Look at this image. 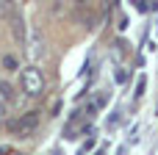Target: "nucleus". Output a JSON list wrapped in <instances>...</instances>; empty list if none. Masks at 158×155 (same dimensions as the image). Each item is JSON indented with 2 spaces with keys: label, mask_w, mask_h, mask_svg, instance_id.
I'll use <instances>...</instances> for the list:
<instances>
[{
  "label": "nucleus",
  "mask_w": 158,
  "mask_h": 155,
  "mask_svg": "<svg viewBox=\"0 0 158 155\" xmlns=\"http://www.w3.org/2000/svg\"><path fill=\"white\" fill-rule=\"evenodd\" d=\"M11 3H14V0H11Z\"/></svg>",
  "instance_id": "nucleus-7"
},
{
  "label": "nucleus",
  "mask_w": 158,
  "mask_h": 155,
  "mask_svg": "<svg viewBox=\"0 0 158 155\" xmlns=\"http://www.w3.org/2000/svg\"><path fill=\"white\" fill-rule=\"evenodd\" d=\"M8 6H11V0H0V17L8 14Z\"/></svg>",
  "instance_id": "nucleus-4"
},
{
  "label": "nucleus",
  "mask_w": 158,
  "mask_h": 155,
  "mask_svg": "<svg viewBox=\"0 0 158 155\" xmlns=\"http://www.w3.org/2000/svg\"><path fill=\"white\" fill-rule=\"evenodd\" d=\"M19 86H22V92L28 94V97H39L42 92H44V75H42V69L39 67H25L22 72H19Z\"/></svg>",
  "instance_id": "nucleus-1"
},
{
  "label": "nucleus",
  "mask_w": 158,
  "mask_h": 155,
  "mask_svg": "<svg viewBox=\"0 0 158 155\" xmlns=\"http://www.w3.org/2000/svg\"><path fill=\"white\" fill-rule=\"evenodd\" d=\"M142 94H144V78L136 83V97H142Z\"/></svg>",
  "instance_id": "nucleus-5"
},
{
  "label": "nucleus",
  "mask_w": 158,
  "mask_h": 155,
  "mask_svg": "<svg viewBox=\"0 0 158 155\" xmlns=\"http://www.w3.org/2000/svg\"><path fill=\"white\" fill-rule=\"evenodd\" d=\"M97 155H103V153H97Z\"/></svg>",
  "instance_id": "nucleus-6"
},
{
  "label": "nucleus",
  "mask_w": 158,
  "mask_h": 155,
  "mask_svg": "<svg viewBox=\"0 0 158 155\" xmlns=\"http://www.w3.org/2000/svg\"><path fill=\"white\" fill-rule=\"evenodd\" d=\"M36 125H39V116L31 111V114H25V116H19V119H14V122H8V130L14 133V136H31L33 130H36Z\"/></svg>",
  "instance_id": "nucleus-2"
},
{
  "label": "nucleus",
  "mask_w": 158,
  "mask_h": 155,
  "mask_svg": "<svg viewBox=\"0 0 158 155\" xmlns=\"http://www.w3.org/2000/svg\"><path fill=\"white\" fill-rule=\"evenodd\" d=\"M11 33H14V39H17V42H22V39H25V28H22V17H17V14L11 17Z\"/></svg>",
  "instance_id": "nucleus-3"
}]
</instances>
